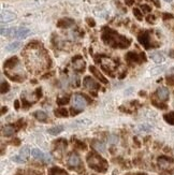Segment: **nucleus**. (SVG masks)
Listing matches in <instances>:
<instances>
[{
  "mask_svg": "<svg viewBox=\"0 0 174 175\" xmlns=\"http://www.w3.org/2000/svg\"><path fill=\"white\" fill-rule=\"evenodd\" d=\"M54 114H55V116H57V117H67V116L69 115L68 111H67L66 109H64V107L56 109L55 111H54Z\"/></svg>",
  "mask_w": 174,
  "mask_h": 175,
  "instance_id": "27",
  "label": "nucleus"
},
{
  "mask_svg": "<svg viewBox=\"0 0 174 175\" xmlns=\"http://www.w3.org/2000/svg\"><path fill=\"white\" fill-rule=\"evenodd\" d=\"M41 97H42V89L41 88H37V89H35V98L40 99Z\"/></svg>",
  "mask_w": 174,
  "mask_h": 175,
  "instance_id": "40",
  "label": "nucleus"
},
{
  "mask_svg": "<svg viewBox=\"0 0 174 175\" xmlns=\"http://www.w3.org/2000/svg\"><path fill=\"white\" fill-rule=\"evenodd\" d=\"M74 145H75V147H77L79 149H82V151H85L86 148H87V146H86V144L84 142H81V141H75V143H74Z\"/></svg>",
  "mask_w": 174,
  "mask_h": 175,
  "instance_id": "33",
  "label": "nucleus"
},
{
  "mask_svg": "<svg viewBox=\"0 0 174 175\" xmlns=\"http://www.w3.org/2000/svg\"><path fill=\"white\" fill-rule=\"evenodd\" d=\"M49 175H69V174L64 169L58 168V166H53V168L49 169Z\"/></svg>",
  "mask_w": 174,
  "mask_h": 175,
  "instance_id": "18",
  "label": "nucleus"
},
{
  "mask_svg": "<svg viewBox=\"0 0 174 175\" xmlns=\"http://www.w3.org/2000/svg\"><path fill=\"white\" fill-rule=\"evenodd\" d=\"M152 103L155 105V106H158V107H163V109H165V104H161V103H158V102H156V100H152Z\"/></svg>",
  "mask_w": 174,
  "mask_h": 175,
  "instance_id": "41",
  "label": "nucleus"
},
{
  "mask_svg": "<svg viewBox=\"0 0 174 175\" xmlns=\"http://www.w3.org/2000/svg\"><path fill=\"white\" fill-rule=\"evenodd\" d=\"M0 90H1V94H7L10 90V84L6 81H1V87H0Z\"/></svg>",
  "mask_w": 174,
  "mask_h": 175,
  "instance_id": "28",
  "label": "nucleus"
},
{
  "mask_svg": "<svg viewBox=\"0 0 174 175\" xmlns=\"http://www.w3.org/2000/svg\"><path fill=\"white\" fill-rule=\"evenodd\" d=\"M91 124V119H87V118H83V119H80V121H75V125H80V126H88Z\"/></svg>",
  "mask_w": 174,
  "mask_h": 175,
  "instance_id": "31",
  "label": "nucleus"
},
{
  "mask_svg": "<svg viewBox=\"0 0 174 175\" xmlns=\"http://www.w3.org/2000/svg\"><path fill=\"white\" fill-rule=\"evenodd\" d=\"M47 131H49V133L52 134V136H57V134L61 133V132L64 131V126H55V127L50 128Z\"/></svg>",
  "mask_w": 174,
  "mask_h": 175,
  "instance_id": "24",
  "label": "nucleus"
},
{
  "mask_svg": "<svg viewBox=\"0 0 174 175\" xmlns=\"http://www.w3.org/2000/svg\"><path fill=\"white\" fill-rule=\"evenodd\" d=\"M165 69V66H159V67H156V68H153L152 70H150V73H152L153 75H157V74H160L161 72H163Z\"/></svg>",
  "mask_w": 174,
  "mask_h": 175,
  "instance_id": "29",
  "label": "nucleus"
},
{
  "mask_svg": "<svg viewBox=\"0 0 174 175\" xmlns=\"http://www.w3.org/2000/svg\"><path fill=\"white\" fill-rule=\"evenodd\" d=\"M1 23H9V22H12L16 18V15L15 13L11 11H2L1 12Z\"/></svg>",
  "mask_w": 174,
  "mask_h": 175,
  "instance_id": "12",
  "label": "nucleus"
},
{
  "mask_svg": "<svg viewBox=\"0 0 174 175\" xmlns=\"http://www.w3.org/2000/svg\"><path fill=\"white\" fill-rule=\"evenodd\" d=\"M137 129L140 132H150L153 130V126L150 124H141V125L138 126Z\"/></svg>",
  "mask_w": 174,
  "mask_h": 175,
  "instance_id": "26",
  "label": "nucleus"
},
{
  "mask_svg": "<svg viewBox=\"0 0 174 175\" xmlns=\"http://www.w3.org/2000/svg\"><path fill=\"white\" fill-rule=\"evenodd\" d=\"M133 14H135V16L137 17V20H143V15H142L141 11H140L138 8H135V9H133Z\"/></svg>",
  "mask_w": 174,
  "mask_h": 175,
  "instance_id": "34",
  "label": "nucleus"
},
{
  "mask_svg": "<svg viewBox=\"0 0 174 175\" xmlns=\"http://www.w3.org/2000/svg\"><path fill=\"white\" fill-rule=\"evenodd\" d=\"M117 142H118V138L116 136H111L109 138V143L110 144H116Z\"/></svg>",
  "mask_w": 174,
  "mask_h": 175,
  "instance_id": "37",
  "label": "nucleus"
},
{
  "mask_svg": "<svg viewBox=\"0 0 174 175\" xmlns=\"http://www.w3.org/2000/svg\"><path fill=\"white\" fill-rule=\"evenodd\" d=\"M87 100H86V96L85 95H80V94H76L73 96L72 98V104H73V107H75V109L80 110V111H82V110L84 109V107L87 105Z\"/></svg>",
  "mask_w": 174,
  "mask_h": 175,
  "instance_id": "4",
  "label": "nucleus"
},
{
  "mask_svg": "<svg viewBox=\"0 0 174 175\" xmlns=\"http://www.w3.org/2000/svg\"><path fill=\"white\" fill-rule=\"evenodd\" d=\"M158 166L162 170H170L174 166V160L171 159V158L162 156V157L158 158Z\"/></svg>",
  "mask_w": 174,
  "mask_h": 175,
  "instance_id": "9",
  "label": "nucleus"
},
{
  "mask_svg": "<svg viewBox=\"0 0 174 175\" xmlns=\"http://www.w3.org/2000/svg\"><path fill=\"white\" fill-rule=\"evenodd\" d=\"M55 145L58 151H65L67 148V141L65 139H59V140L55 141Z\"/></svg>",
  "mask_w": 174,
  "mask_h": 175,
  "instance_id": "25",
  "label": "nucleus"
},
{
  "mask_svg": "<svg viewBox=\"0 0 174 175\" xmlns=\"http://www.w3.org/2000/svg\"><path fill=\"white\" fill-rule=\"evenodd\" d=\"M67 164H68V166L70 169L74 170V169L81 166L82 164L81 158H80V156L76 153H71L68 157V160H67Z\"/></svg>",
  "mask_w": 174,
  "mask_h": 175,
  "instance_id": "5",
  "label": "nucleus"
},
{
  "mask_svg": "<svg viewBox=\"0 0 174 175\" xmlns=\"http://www.w3.org/2000/svg\"><path fill=\"white\" fill-rule=\"evenodd\" d=\"M169 89L165 87H159L156 91V96L158 97V99H160L161 101H167L169 99Z\"/></svg>",
  "mask_w": 174,
  "mask_h": 175,
  "instance_id": "13",
  "label": "nucleus"
},
{
  "mask_svg": "<svg viewBox=\"0 0 174 175\" xmlns=\"http://www.w3.org/2000/svg\"><path fill=\"white\" fill-rule=\"evenodd\" d=\"M89 71H91V74H94V76L97 77V79L99 80L101 83H103V84H108L109 83L108 80H106V77L103 76V74H102V73L100 72V71L98 70V69L96 68L95 66H91V67H89Z\"/></svg>",
  "mask_w": 174,
  "mask_h": 175,
  "instance_id": "11",
  "label": "nucleus"
},
{
  "mask_svg": "<svg viewBox=\"0 0 174 175\" xmlns=\"http://www.w3.org/2000/svg\"><path fill=\"white\" fill-rule=\"evenodd\" d=\"M150 58L156 64H161V62L165 61V56H163L162 53L160 52H154L150 54Z\"/></svg>",
  "mask_w": 174,
  "mask_h": 175,
  "instance_id": "17",
  "label": "nucleus"
},
{
  "mask_svg": "<svg viewBox=\"0 0 174 175\" xmlns=\"http://www.w3.org/2000/svg\"><path fill=\"white\" fill-rule=\"evenodd\" d=\"M15 175H23V173H17V174H15Z\"/></svg>",
  "mask_w": 174,
  "mask_h": 175,
  "instance_id": "49",
  "label": "nucleus"
},
{
  "mask_svg": "<svg viewBox=\"0 0 174 175\" xmlns=\"http://www.w3.org/2000/svg\"><path fill=\"white\" fill-rule=\"evenodd\" d=\"M31 33V31L28 28H25V27H20V28H16V33H15V38L17 39H25L27 38L29 35Z\"/></svg>",
  "mask_w": 174,
  "mask_h": 175,
  "instance_id": "14",
  "label": "nucleus"
},
{
  "mask_svg": "<svg viewBox=\"0 0 174 175\" xmlns=\"http://www.w3.org/2000/svg\"><path fill=\"white\" fill-rule=\"evenodd\" d=\"M1 132H2L3 136H13L14 132H15V128H14L13 126H11V125L3 126L2 129H1Z\"/></svg>",
  "mask_w": 174,
  "mask_h": 175,
  "instance_id": "20",
  "label": "nucleus"
},
{
  "mask_svg": "<svg viewBox=\"0 0 174 175\" xmlns=\"http://www.w3.org/2000/svg\"><path fill=\"white\" fill-rule=\"evenodd\" d=\"M73 25H74V20H71V18H61L57 23V27H59V28H69Z\"/></svg>",
  "mask_w": 174,
  "mask_h": 175,
  "instance_id": "16",
  "label": "nucleus"
},
{
  "mask_svg": "<svg viewBox=\"0 0 174 175\" xmlns=\"http://www.w3.org/2000/svg\"><path fill=\"white\" fill-rule=\"evenodd\" d=\"M12 160H13V161H15V162H17V163H24V162H26L24 159H23L22 157H20V155H18V156H14V157H12Z\"/></svg>",
  "mask_w": 174,
  "mask_h": 175,
  "instance_id": "36",
  "label": "nucleus"
},
{
  "mask_svg": "<svg viewBox=\"0 0 174 175\" xmlns=\"http://www.w3.org/2000/svg\"><path fill=\"white\" fill-rule=\"evenodd\" d=\"M126 60H127L129 64H132V62H135V64H140L142 61H145L146 58L144 56V54H137L135 52H129L127 55H126Z\"/></svg>",
  "mask_w": 174,
  "mask_h": 175,
  "instance_id": "6",
  "label": "nucleus"
},
{
  "mask_svg": "<svg viewBox=\"0 0 174 175\" xmlns=\"http://www.w3.org/2000/svg\"><path fill=\"white\" fill-rule=\"evenodd\" d=\"M20 141L18 140V139H15V141L13 140V144H15V145H20Z\"/></svg>",
  "mask_w": 174,
  "mask_h": 175,
  "instance_id": "46",
  "label": "nucleus"
},
{
  "mask_svg": "<svg viewBox=\"0 0 174 175\" xmlns=\"http://www.w3.org/2000/svg\"><path fill=\"white\" fill-rule=\"evenodd\" d=\"M165 1H167V2H171V1H173V0H165Z\"/></svg>",
  "mask_w": 174,
  "mask_h": 175,
  "instance_id": "48",
  "label": "nucleus"
},
{
  "mask_svg": "<svg viewBox=\"0 0 174 175\" xmlns=\"http://www.w3.org/2000/svg\"><path fill=\"white\" fill-rule=\"evenodd\" d=\"M22 103H23V109H24V110H28V107H30L31 105H32V103L28 102V101H27L26 99H24V98H23Z\"/></svg>",
  "mask_w": 174,
  "mask_h": 175,
  "instance_id": "35",
  "label": "nucleus"
},
{
  "mask_svg": "<svg viewBox=\"0 0 174 175\" xmlns=\"http://www.w3.org/2000/svg\"><path fill=\"white\" fill-rule=\"evenodd\" d=\"M30 154H31V151L28 146H24L20 151V156L25 160V161H27V159H28V157L30 156Z\"/></svg>",
  "mask_w": 174,
  "mask_h": 175,
  "instance_id": "23",
  "label": "nucleus"
},
{
  "mask_svg": "<svg viewBox=\"0 0 174 175\" xmlns=\"http://www.w3.org/2000/svg\"><path fill=\"white\" fill-rule=\"evenodd\" d=\"M6 75H7V76L9 77V79L11 80V81H14V82H22L23 80H24V77L20 76L18 74H16V75H11L10 73L6 72Z\"/></svg>",
  "mask_w": 174,
  "mask_h": 175,
  "instance_id": "30",
  "label": "nucleus"
},
{
  "mask_svg": "<svg viewBox=\"0 0 174 175\" xmlns=\"http://www.w3.org/2000/svg\"><path fill=\"white\" fill-rule=\"evenodd\" d=\"M14 107L15 110H20V101L18 100H14Z\"/></svg>",
  "mask_w": 174,
  "mask_h": 175,
  "instance_id": "44",
  "label": "nucleus"
},
{
  "mask_svg": "<svg viewBox=\"0 0 174 175\" xmlns=\"http://www.w3.org/2000/svg\"><path fill=\"white\" fill-rule=\"evenodd\" d=\"M102 40L106 44L113 48H127L131 44V41L124 35L117 33V31L111 28H106L102 33Z\"/></svg>",
  "mask_w": 174,
  "mask_h": 175,
  "instance_id": "1",
  "label": "nucleus"
},
{
  "mask_svg": "<svg viewBox=\"0 0 174 175\" xmlns=\"http://www.w3.org/2000/svg\"><path fill=\"white\" fill-rule=\"evenodd\" d=\"M138 40H139V42L146 48V50H148V48L150 47V35H148L147 31L142 32L141 35L138 37Z\"/></svg>",
  "mask_w": 174,
  "mask_h": 175,
  "instance_id": "10",
  "label": "nucleus"
},
{
  "mask_svg": "<svg viewBox=\"0 0 174 175\" xmlns=\"http://www.w3.org/2000/svg\"><path fill=\"white\" fill-rule=\"evenodd\" d=\"M91 146L98 153H104L106 151V146H104L103 143H101L100 141H93L91 143Z\"/></svg>",
  "mask_w": 174,
  "mask_h": 175,
  "instance_id": "19",
  "label": "nucleus"
},
{
  "mask_svg": "<svg viewBox=\"0 0 174 175\" xmlns=\"http://www.w3.org/2000/svg\"><path fill=\"white\" fill-rule=\"evenodd\" d=\"M86 161L91 169L99 173H106L108 171V161L95 151H91L86 157Z\"/></svg>",
  "mask_w": 174,
  "mask_h": 175,
  "instance_id": "2",
  "label": "nucleus"
},
{
  "mask_svg": "<svg viewBox=\"0 0 174 175\" xmlns=\"http://www.w3.org/2000/svg\"><path fill=\"white\" fill-rule=\"evenodd\" d=\"M86 22H87V24L89 25L91 27H95L96 26V23H95V20H93V18H86Z\"/></svg>",
  "mask_w": 174,
  "mask_h": 175,
  "instance_id": "39",
  "label": "nucleus"
},
{
  "mask_svg": "<svg viewBox=\"0 0 174 175\" xmlns=\"http://www.w3.org/2000/svg\"><path fill=\"white\" fill-rule=\"evenodd\" d=\"M83 85L84 87L86 88V89H88L89 91H93L94 95H97L95 91H98V90L100 89V84L98 83L97 81H95V80L93 79L91 76H85L83 80Z\"/></svg>",
  "mask_w": 174,
  "mask_h": 175,
  "instance_id": "3",
  "label": "nucleus"
},
{
  "mask_svg": "<svg viewBox=\"0 0 174 175\" xmlns=\"http://www.w3.org/2000/svg\"><path fill=\"white\" fill-rule=\"evenodd\" d=\"M165 119L171 125H174V117H172L171 115H165Z\"/></svg>",
  "mask_w": 174,
  "mask_h": 175,
  "instance_id": "38",
  "label": "nucleus"
},
{
  "mask_svg": "<svg viewBox=\"0 0 174 175\" xmlns=\"http://www.w3.org/2000/svg\"><path fill=\"white\" fill-rule=\"evenodd\" d=\"M33 117L39 121H47V114L43 111H37L33 113Z\"/></svg>",
  "mask_w": 174,
  "mask_h": 175,
  "instance_id": "21",
  "label": "nucleus"
},
{
  "mask_svg": "<svg viewBox=\"0 0 174 175\" xmlns=\"http://www.w3.org/2000/svg\"><path fill=\"white\" fill-rule=\"evenodd\" d=\"M31 156H32L35 159L40 160V161H44V162H46V163H50L52 160L51 156L46 155V154H44L43 151H40V149H38V148H33L32 151H31Z\"/></svg>",
  "mask_w": 174,
  "mask_h": 175,
  "instance_id": "7",
  "label": "nucleus"
},
{
  "mask_svg": "<svg viewBox=\"0 0 174 175\" xmlns=\"http://www.w3.org/2000/svg\"><path fill=\"white\" fill-rule=\"evenodd\" d=\"M142 10H143L144 12H150V8L148 7L147 5H143V6H142Z\"/></svg>",
  "mask_w": 174,
  "mask_h": 175,
  "instance_id": "43",
  "label": "nucleus"
},
{
  "mask_svg": "<svg viewBox=\"0 0 174 175\" xmlns=\"http://www.w3.org/2000/svg\"><path fill=\"white\" fill-rule=\"evenodd\" d=\"M146 20H147L148 23H150V22H153V20H154V17H153V16H147V18H146Z\"/></svg>",
  "mask_w": 174,
  "mask_h": 175,
  "instance_id": "47",
  "label": "nucleus"
},
{
  "mask_svg": "<svg viewBox=\"0 0 174 175\" xmlns=\"http://www.w3.org/2000/svg\"><path fill=\"white\" fill-rule=\"evenodd\" d=\"M85 60L83 59V57L80 56V55H77V56L73 57L72 59V67L73 69H74L75 71H77V72H82V71L85 70Z\"/></svg>",
  "mask_w": 174,
  "mask_h": 175,
  "instance_id": "8",
  "label": "nucleus"
},
{
  "mask_svg": "<svg viewBox=\"0 0 174 175\" xmlns=\"http://www.w3.org/2000/svg\"><path fill=\"white\" fill-rule=\"evenodd\" d=\"M18 64H20L18 57H16V56L11 57V58H9V59H7L5 61V68L6 69H13L14 67H16Z\"/></svg>",
  "mask_w": 174,
  "mask_h": 175,
  "instance_id": "15",
  "label": "nucleus"
},
{
  "mask_svg": "<svg viewBox=\"0 0 174 175\" xmlns=\"http://www.w3.org/2000/svg\"><path fill=\"white\" fill-rule=\"evenodd\" d=\"M80 112H81V111H76V110H75V107H71V109H70V114H71L72 116L77 115V114H79Z\"/></svg>",
  "mask_w": 174,
  "mask_h": 175,
  "instance_id": "42",
  "label": "nucleus"
},
{
  "mask_svg": "<svg viewBox=\"0 0 174 175\" xmlns=\"http://www.w3.org/2000/svg\"><path fill=\"white\" fill-rule=\"evenodd\" d=\"M8 112V107L7 106H2L1 107V115H5V113Z\"/></svg>",
  "mask_w": 174,
  "mask_h": 175,
  "instance_id": "45",
  "label": "nucleus"
},
{
  "mask_svg": "<svg viewBox=\"0 0 174 175\" xmlns=\"http://www.w3.org/2000/svg\"><path fill=\"white\" fill-rule=\"evenodd\" d=\"M22 46V43L18 41H15V42H12V43H10L9 45L6 47V50H8V52H15V50H17L18 48Z\"/></svg>",
  "mask_w": 174,
  "mask_h": 175,
  "instance_id": "22",
  "label": "nucleus"
},
{
  "mask_svg": "<svg viewBox=\"0 0 174 175\" xmlns=\"http://www.w3.org/2000/svg\"><path fill=\"white\" fill-rule=\"evenodd\" d=\"M69 103V97H61V98L57 99V104L58 105H66Z\"/></svg>",
  "mask_w": 174,
  "mask_h": 175,
  "instance_id": "32",
  "label": "nucleus"
}]
</instances>
